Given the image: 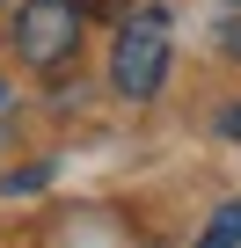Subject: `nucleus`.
Instances as JSON below:
<instances>
[{"label": "nucleus", "mask_w": 241, "mask_h": 248, "mask_svg": "<svg viewBox=\"0 0 241 248\" xmlns=\"http://www.w3.org/2000/svg\"><path fill=\"white\" fill-rule=\"evenodd\" d=\"M219 51H226V59H241V15H234V22H219Z\"/></svg>", "instance_id": "nucleus-4"}, {"label": "nucleus", "mask_w": 241, "mask_h": 248, "mask_svg": "<svg viewBox=\"0 0 241 248\" xmlns=\"http://www.w3.org/2000/svg\"><path fill=\"white\" fill-rule=\"evenodd\" d=\"M80 44V0H22L15 15V51L30 66H66Z\"/></svg>", "instance_id": "nucleus-2"}, {"label": "nucleus", "mask_w": 241, "mask_h": 248, "mask_svg": "<svg viewBox=\"0 0 241 248\" xmlns=\"http://www.w3.org/2000/svg\"><path fill=\"white\" fill-rule=\"evenodd\" d=\"M161 80H168V15L161 8H139V15H125V30H117L110 88L125 102H146V95H161Z\"/></svg>", "instance_id": "nucleus-1"}, {"label": "nucleus", "mask_w": 241, "mask_h": 248, "mask_svg": "<svg viewBox=\"0 0 241 248\" xmlns=\"http://www.w3.org/2000/svg\"><path fill=\"white\" fill-rule=\"evenodd\" d=\"M197 248H241V197H234V204H219V212H212V226H205V233H197Z\"/></svg>", "instance_id": "nucleus-3"}, {"label": "nucleus", "mask_w": 241, "mask_h": 248, "mask_svg": "<svg viewBox=\"0 0 241 248\" xmlns=\"http://www.w3.org/2000/svg\"><path fill=\"white\" fill-rule=\"evenodd\" d=\"M219 132H226V139H241V102H234V109L219 117Z\"/></svg>", "instance_id": "nucleus-5"}, {"label": "nucleus", "mask_w": 241, "mask_h": 248, "mask_svg": "<svg viewBox=\"0 0 241 248\" xmlns=\"http://www.w3.org/2000/svg\"><path fill=\"white\" fill-rule=\"evenodd\" d=\"M234 8H241V0H234Z\"/></svg>", "instance_id": "nucleus-6"}]
</instances>
